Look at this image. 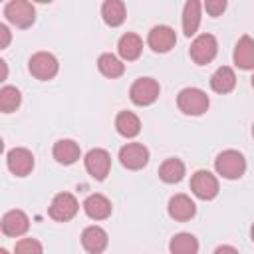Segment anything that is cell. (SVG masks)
Returning a JSON list of instances; mask_svg holds the SVG:
<instances>
[{
	"label": "cell",
	"instance_id": "22",
	"mask_svg": "<svg viewBox=\"0 0 254 254\" xmlns=\"http://www.w3.org/2000/svg\"><path fill=\"white\" fill-rule=\"evenodd\" d=\"M198 24H200V2L189 0L185 4V10H183V30H185V34L189 38L192 34H196Z\"/></svg>",
	"mask_w": 254,
	"mask_h": 254
},
{
	"label": "cell",
	"instance_id": "10",
	"mask_svg": "<svg viewBox=\"0 0 254 254\" xmlns=\"http://www.w3.org/2000/svg\"><path fill=\"white\" fill-rule=\"evenodd\" d=\"M190 189L198 198L210 200V198H214L218 194V181L208 171H196L192 175V179H190Z\"/></svg>",
	"mask_w": 254,
	"mask_h": 254
},
{
	"label": "cell",
	"instance_id": "33",
	"mask_svg": "<svg viewBox=\"0 0 254 254\" xmlns=\"http://www.w3.org/2000/svg\"><path fill=\"white\" fill-rule=\"evenodd\" d=\"M250 236H252V242H254V224H252V228H250Z\"/></svg>",
	"mask_w": 254,
	"mask_h": 254
},
{
	"label": "cell",
	"instance_id": "34",
	"mask_svg": "<svg viewBox=\"0 0 254 254\" xmlns=\"http://www.w3.org/2000/svg\"><path fill=\"white\" fill-rule=\"evenodd\" d=\"M0 254H8V250H4V248H2V250H0Z\"/></svg>",
	"mask_w": 254,
	"mask_h": 254
},
{
	"label": "cell",
	"instance_id": "15",
	"mask_svg": "<svg viewBox=\"0 0 254 254\" xmlns=\"http://www.w3.org/2000/svg\"><path fill=\"white\" fill-rule=\"evenodd\" d=\"M194 212H196V206L187 194H175L169 200V214L175 220H181V222L190 220L194 216Z\"/></svg>",
	"mask_w": 254,
	"mask_h": 254
},
{
	"label": "cell",
	"instance_id": "9",
	"mask_svg": "<svg viewBox=\"0 0 254 254\" xmlns=\"http://www.w3.org/2000/svg\"><path fill=\"white\" fill-rule=\"evenodd\" d=\"M85 169L87 173L97 179V181H103L107 175H109V169H111V157L105 149H91L87 155H85Z\"/></svg>",
	"mask_w": 254,
	"mask_h": 254
},
{
	"label": "cell",
	"instance_id": "27",
	"mask_svg": "<svg viewBox=\"0 0 254 254\" xmlns=\"http://www.w3.org/2000/svg\"><path fill=\"white\" fill-rule=\"evenodd\" d=\"M20 101H22V95H20V91H18L16 87L4 85V87L0 89V109H2L4 113H12V111L20 105Z\"/></svg>",
	"mask_w": 254,
	"mask_h": 254
},
{
	"label": "cell",
	"instance_id": "4",
	"mask_svg": "<svg viewBox=\"0 0 254 254\" xmlns=\"http://www.w3.org/2000/svg\"><path fill=\"white\" fill-rule=\"evenodd\" d=\"M216 52H218V44H216V38L212 34H200L190 44V58L198 65H204L208 62H212Z\"/></svg>",
	"mask_w": 254,
	"mask_h": 254
},
{
	"label": "cell",
	"instance_id": "16",
	"mask_svg": "<svg viewBox=\"0 0 254 254\" xmlns=\"http://www.w3.org/2000/svg\"><path fill=\"white\" fill-rule=\"evenodd\" d=\"M83 210L89 218L93 220H103L111 214V202L107 196L103 194H89L85 200H83Z\"/></svg>",
	"mask_w": 254,
	"mask_h": 254
},
{
	"label": "cell",
	"instance_id": "31",
	"mask_svg": "<svg viewBox=\"0 0 254 254\" xmlns=\"http://www.w3.org/2000/svg\"><path fill=\"white\" fill-rule=\"evenodd\" d=\"M214 254H238V250H236L234 246L224 244V246H218V248L214 250Z\"/></svg>",
	"mask_w": 254,
	"mask_h": 254
},
{
	"label": "cell",
	"instance_id": "5",
	"mask_svg": "<svg viewBox=\"0 0 254 254\" xmlns=\"http://www.w3.org/2000/svg\"><path fill=\"white\" fill-rule=\"evenodd\" d=\"M159 91H161V87L153 77H139L131 85L129 95H131V101L135 105L143 107V105H151L159 97Z\"/></svg>",
	"mask_w": 254,
	"mask_h": 254
},
{
	"label": "cell",
	"instance_id": "13",
	"mask_svg": "<svg viewBox=\"0 0 254 254\" xmlns=\"http://www.w3.org/2000/svg\"><path fill=\"white\" fill-rule=\"evenodd\" d=\"M30 228V220L22 210H8L2 216V232L6 236H22Z\"/></svg>",
	"mask_w": 254,
	"mask_h": 254
},
{
	"label": "cell",
	"instance_id": "2",
	"mask_svg": "<svg viewBox=\"0 0 254 254\" xmlns=\"http://www.w3.org/2000/svg\"><path fill=\"white\" fill-rule=\"evenodd\" d=\"M177 105L185 115H202L208 109V95L198 87H185L177 95Z\"/></svg>",
	"mask_w": 254,
	"mask_h": 254
},
{
	"label": "cell",
	"instance_id": "32",
	"mask_svg": "<svg viewBox=\"0 0 254 254\" xmlns=\"http://www.w3.org/2000/svg\"><path fill=\"white\" fill-rule=\"evenodd\" d=\"M2 65V79H6V62H0Z\"/></svg>",
	"mask_w": 254,
	"mask_h": 254
},
{
	"label": "cell",
	"instance_id": "24",
	"mask_svg": "<svg viewBox=\"0 0 254 254\" xmlns=\"http://www.w3.org/2000/svg\"><path fill=\"white\" fill-rule=\"evenodd\" d=\"M101 16L109 26H121L125 20V4L121 0H107L101 6Z\"/></svg>",
	"mask_w": 254,
	"mask_h": 254
},
{
	"label": "cell",
	"instance_id": "18",
	"mask_svg": "<svg viewBox=\"0 0 254 254\" xmlns=\"http://www.w3.org/2000/svg\"><path fill=\"white\" fill-rule=\"evenodd\" d=\"M141 50H143V42H141V38H139L137 34L127 32V34H123V36L119 38L117 52H119V56H121L123 60H127V62L137 60V58L141 56Z\"/></svg>",
	"mask_w": 254,
	"mask_h": 254
},
{
	"label": "cell",
	"instance_id": "19",
	"mask_svg": "<svg viewBox=\"0 0 254 254\" xmlns=\"http://www.w3.org/2000/svg\"><path fill=\"white\" fill-rule=\"evenodd\" d=\"M54 159L60 165H73L79 159V145L71 139H60L54 145Z\"/></svg>",
	"mask_w": 254,
	"mask_h": 254
},
{
	"label": "cell",
	"instance_id": "29",
	"mask_svg": "<svg viewBox=\"0 0 254 254\" xmlns=\"http://www.w3.org/2000/svg\"><path fill=\"white\" fill-rule=\"evenodd\" d=\"M204 8H206V12L210 16H220L224 12V8H226V2L224 0H206Z\"/></svg>",
	"mask_w": 254,
	"mask_h": 254
},
{
	"label": "cell",
	"instance_id": "8",
	"mask_svg": "<svg viewBox=\"0 0 254 254\" xmlns=\"http://www.w3.org/2000/svg\"><path fill=\"white\" fill-rule=\"evenodd\" d=\"M119 161H121L123 167L131 169V171H137V169H143L149 163V151L141 143H127L119 151Z\"/></svg>",
	"mask_w": 254,
	"mask_h": 254
},
{
	"label": "cell",
	"instance_id": "14",
	"mask_svg": "<svg viewBox=\"0 0 254 254\" xmlns=\"http://www.w3.org/2000/svg\"><path fill=\"white\" fill-rule=\"evenodd\" d=\"M81 244L89 254H101L107 248V232L101 226H87L81 232Z\"/></svg>",
	"mask_w": 254,
	"mask_h": 254
},
{
	"label": "cell",
	"instance_id": "36",
	"mask_svg": "<svg viewBox=\"0 0 254 254\" xmlns=\"http://www.w3.org/2000/svg\"><path fill=\"white\" fill-rule=\"evenodd\" d=\"M252 87H254V75H252Z\"/></svg>",
	"mask_w": 254,
	"mask_h": 254
},
{
	"label": "cell",
	"instance_id": "17",
	"mask_svg": "<svg viewBox=\"0 0 254 254\" xmlns=\"http://www.w3.org/2000/svg\"><path fill=\"white\" fill-rule=\"evenodd\" d=\"M234 64L240 69H254V40L242 36L234 48Z\"/></svg>",
	"mask_w": 254,
	"mask_h": 254
},
{
	"label": "cell",
	"instance_id": "11",
	"mask_svg": "<svg viewBox=\"0 0 254 254\" xmlns=\"http://www.w3.org/2000/svg\"><path fill=\"white\" fill-rule=\"evenodd\" d=\"M6 163H8V169L16 177H26L34 169V155L28 149H24V147H16V149L8 151Z\"/></svg>",
	"mask_w": 254,
	"mask_h": 254
},
{
	"label": "cell",
	"instance_id": "21",
	"mask_svg": "<svg viewBox=\"0 0 254 254\" xmlns=\"http://www.w3.org/2000/svg\"><path fill=\"white\" fill-rule=\"evenodd\" d=\"M171 254H196L198 252V240L189 232H179L169 242Z\"/></svg>",
	"mask_w": 254,
	"mask_h": 254
},
{
	"label": "cell",
	"instance_id": "1",
	"mask_svg": "<svg viewBox=\"0 0 254 254\" xmlns=\"http://www.w3.org/2000/svg\"><path fill=\"white\" fill-rule=\"evenodd\" d=\"M214 169H216V173H218L220 177L234 181V179H240V177L244 175V171H246V161H244L242 153H238V151H234V149H228V151H222V153L216 157Z\"/></svg>",
	"mask_w": 254,
	"mask_h": 254
},
{
	"label": "cell",
	"instance_id": "30",
	"mask_svg": "<svg viewBox=\"0 0 254 254\" xmlns=\"http://www.w3.org/2000/svg\"><path fill=\"white\" fill-rule=\"evenodd\" d=\"M0 38H2L0 48H6V46H8V42H10V30H8L4 24H0Z\"/></svg>",
	"mask_w": 254,
	"mask_h": 254
},
{
	"label": "cell",
	"instance_id": "6",
	"mask_svg": "<svg viewBox=\"0 0 254 254\" xmlns=\"http://www.w3.org/2000/svg\"><path fill=\"white\" fill-rule=\"evenodd\" d=\"M28 67H30V73L34 77L46 81V79H52L58 73V60H56V56H52L48 52H38L30 58Z\"/></svg>",
	"mask_w": 254,
	"mask_h": 254
},
{
	"label": "cell",
	"instance_id": "25",
	"mask_svg": "<svg viewBox=\"0 0 254 254\" xmlns=\"http://www.w3.org/2000/svg\"><path fill=\"white\" fill-rule=\"evenodd\" d=\"M159 177L165 183H179L185 177V163L181 159H167L159 167Z\"/></svg>",
	"mask_w": 254,
	"mask_h": 254
},
{
	"label": "cell",
	"instance_id": "35",
	"mask_svg": "<svg viewBox=\"0 0 254 254\" xmlns=\"http://www.w3.org/2000/svg\"><path fill=\"white\" fill-rule=\"evenodd\" d=\"M252 137H254V123H252Z\"/></svg>",
	"mask_w": 254,
	"mask_h": 254
},
{
	"label": "cell",
	"instance_id": "23",
	"mask_svg": "<svg viewBox=\"0 0 254 254\" xmlns=\"http://www.w3.org/2000/svg\"><path fill=\"white\" fill-rule=\"evenodd\" d=\"M115 127L119 131V135L123 137H135L139 131H141V121L135 113L131 111H121L115 119Z\"/></svg>",
	"mask_w": 254,
	"mask_h": 254
},
{
	"label": "cell",
	"instance_id": "20",
	"mask_svg": "<svg viewBox=\"0 0 254 254\" xmlns=\"http://www.w3.org/2000/svg\"><path fill=\"white\" fill-rule=\"evenodd\" d=\"M234 85H236V75L228 65L218 67L210 77V87L216 93H228L234 89Z\"/></svg>",
	"mask_w": 254,
	"mask_h": 254
},
{
	"label": "cell",
	"instance_id": "28",
	"mask_svg": "<svg viewBox=\"0 0 254 254\" xmlns=\"http://www.w3.org/2000/svg\"><path fill=\"white\" fill-rule=\"evenodd\" d=\"M16 254H42V244L36 238H22L16 242Z\"/></svg>",
	"mask_w": 254,
	"mask_h": 254
},
{
	"label": "cell",
	"instance_id": "3",
	"mask_svg": "<svg viewBox=\"0 0 254 254\" xmlns=\"http://www.w3.org/2000/svg\"><path fill=\"white\" fill-rule=\"evenodd\" d=\"M4 16L8 18L10 24H14L18 28H28L36 20V10L26 0H10L4 6Z\"/></svg>",
	"mask_w": 254,
	"mask_h": 254
},
{
	"label": "cell",
	"instance_id": "12",
	"mask_svg": "<svg viewBox=\"0 0 254 254\" xmlns=\"http://www.w3.org/2000/svg\"><path fill=\"white\" fill-rule=\"evenodd\" d=\"M147 42H149V46H151L153 52L165 54V52H169L171 48H175L177 36H175V30L169 28V26H155V28L149 32Z\"/></svg>",
	"mask_w": 254,
	"mask_h": 254
},
{
	"label": "cell",
	"instance_id": "7",
	"mask_svg": "<svg viewBox=\"0 0 254 254\" xmlns=\"http://www.w3.org/2000/svg\"><path fill=\"white\" fill-rule=\"evenodd\" d=\"M79 204L71 192H58L50 204V216L58 222H65L75 216Z\"/></svg>",
	"mask_w": 254,
	"mask_h": 254
},
{
	"label": "cell",
	"instance_id": "26",
	"mask_svg": "<svg viewBox=\"0 0 254 254\" xmlns=\"http://www.w3.org/2000/svg\"><path fill=\"white\" fill-rule=\"evenodd\" d=\"M97 67L105 77H111V79L123 75V71H125V65L121 64V60L115 58L113 54H101L97 60Z\"/></svg>",
	"mask_w": 254,
	"mask_h": 254
}]
</instances>
